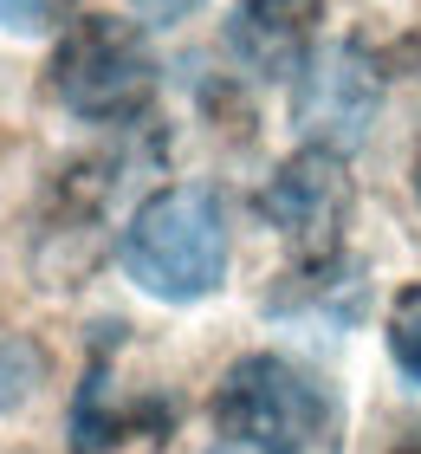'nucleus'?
I'll return each mask as SVG.
<instances>
[{"instance_id": "10", "label": "nucleus", "mask_w": 421, "mask_h": 454, "mask_svg": "<svg viewBox=\"0 0 421 454\" xmlns=\"http://www.w3.org/2000/svg\"><path fill=\"white\" fill-rule=\"evenodd\" d=\"M207 454H266V448H253V442H221V448H207Z\"/></svg>"}, {"instance_id": "8", "label": "nucleus", "mask_w": 421, "mask_h": 454, "mask_svg": "<svg viewBox=\"0 0 421 454\" xmlns=\"http://www.w3.org/2000/svg\"><path fill=\"white\" fill-rule=\"evenodd\" d=\"M58 13H66V0H0V27L7 33H46V27H58Z\"/></svg>"}, {"instance_id": "5", "label": "nucleus", "mask_w": 421, "mask_h": 454, "mask_svg": "<svg viewBox=\"0 0 421 454\" xmlns=\"http://www.w3.org/2000/svg\"><path fill=\"white\" fill-rule=\"evenodd\" d=\"M260 215L285 234V247L299 260H331L344 247L350 227V176L344 156L324 143H305L292 162L272 169V182L260 189Z\"/></svg>"}, {"instance_id": "11", "label": "nucleus", "mask_w": 421, "mask_h": 454, "mask_svg": "<svg viewBox=\"0 0 421 454\" xmlns=\"http://www.w3.org/2000/svg\"><path fill=\"white\" fill-rule=\"evenodd\" d=\"M415 189H421V156H415Z\"/></svg>"}, {"instance_id": "7", "label": "nucleus", "mask_w": 421, "mask_h": 454, "mask_svg": "<svg viewBox=\"0 0 421 454\" xmlns=\"http://www.w3.org/2000/svg\"><path fill=\"white\" fill-rule=\"evenodd\" d=\"M389 350L402 364V377L421 383V286H402L389 305Z\"/></svg>"}, {"instance_id": "12", "label": "nucleus", "mask_w": 421, "mask_h": 454, "mask_svg": "<svg viewBox=\"0 0 421 454\" xmlns=\"http://www.w3.org/2000/svg\"><path fill=\"white\" fill-rule=\"evenodd\" d=\"M395 454H421V442H415V448H395Z\"/></svg>"}, {"instance_id": "9", "label": "nucleus", "mask_w": 421, "mask_h": 454, "mask_svg": "<svg viewBox=\"0 0 421 454\" xmlns=\"http://www.w3.org/2000/svg\"><path fill=\"white\" fill-rule=\"evenodd\" d=\"M195 7H201V0H136V13H143V20H156V27H162V20L195 13Z\"/></svg>"}, {"instance_id": "1", "label": "nucleus", "mask_w": 421, "mask_h": 454, "mask_svg": "<svg viewBox=\"0 0 421 454\" xmlns=\"http://www.w3.org/2000/svg\"><path fill=\"white\" fill-rule=\"evenodd\" d=\"M123 273L162 305H195L227 279V208L214 189L182 182L150 195L123 227Z\"/></svg>"}, {"instance_id": "2", "label": "nucleus", "mask_w": 421, "mask_h": 454, "mask_svg": "<svg viewBox=\"0 0 421 454\" xmlns=\"http://www.w3.org/2000/svg\"><path fill=\"white\" fill-rule=\"evenodd\" d=\"M214 422L227 442L266 454H337V403L311 370L285 357H240L214 389Z\"/></svg>"}, {"instance_id": "3", "label": "nucleus", "mask_w": 421, "mask_h": 454, "mask_svg": "<svg viewBox=\"0 0 421 454\" xmlns=\"http://www.w3.org/2000/svg\"><path fill=\"white\" fill-rule=\"evenodd\" d=\"M156 91V59L130 20L84 13L66 27L52 52V98L84 123H123L150 105Z\"/></svg>"}, {"instance_id": "4", "label": "nucleus", "mask_w": 421, "mask_h": 454, "mask_svg": "<svg viewBox=\"0 0 421 454\" xmlns=\"http://www.w3.org/2000/svg\"><path fill=\"white\" fill-rule=\"evenodd\" d=\"M376 111H383V72L370 66V52L356 39H331V46L305 52L299 91H292V117L311 143L324 150H356L370 137Z\"/></svg>"}, {"instance_id": "6", "label": "nucleus", "mask_w": 421, "mask_h": 454, "mask_svg": "<svg viewBox=\"0 0 421 454\" xmlns=\"http://www.w3.org/2000/svg\"><path fill=\"white\" fill-rule=\"evenodd\" d=\"M305 0H246V7L234 13V27H227V46H234V59L246 72L260 78H285L299 72V39H305Z\"/></svg>"}]
</instances>
